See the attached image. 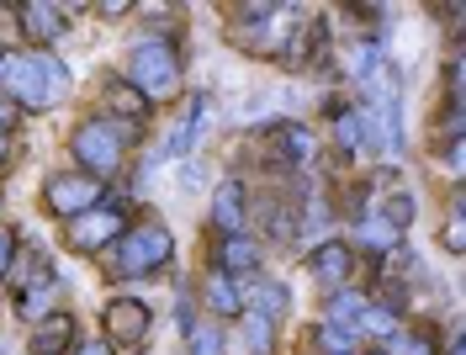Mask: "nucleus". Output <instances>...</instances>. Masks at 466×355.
Instances as JSON below:
<instances>
[{
    "mask_svg": "<svg viewBox=\"0 0 466 355\" xmlns=\"http://www.w3.org/2000/svg\"><path fill=\"white\" fill-rule=\"evenodd\" d=\"M355 340H360V334L345 329V324H323L319 334H313V345H319L323 355H350V350H355Z\"/></svg>",
    "mask_w": 466,
    "mask_h": 355,
    "instance_id": "412c9836",
    "label": "nucleus"
},
{
    "mask_svg": "<svg viewBox=\"0 0 466 355\" xmlns=\"http://www.w3.org/2000/svg\"><path fill=\"white\" fill-rule=\"evenodd\" d=\"M244 340H249V350H255V355H270V345H276V329L265 324V319H244Z\"/></svg>",
    "mask_w": 466,
    "mask_h": 355,
    "instance_id": "393cba45",
    "label": "nucleus"
},
{
    "mask_svg": "<svg viewBox=\"0 0 466 355\" xmlns=\"http://www.w3.org/2000/svg\"><path fill=\"white\" fill-rule=\"evenodd\" d=\"M127 86L138 90V96H170L180 86V48H175L170 37H148L138 43L133 54H127V75H122Z\"/></svg>",
    "mask_w": 466,
    "mask_h": 355,
    "instance_id": "7ed1b4c3",
    "label": "nucleus"
},
{
    "mask_svg": "<svg viewBox=\"0 0 466 355\" xmlns=\"http://www.w3.org/2000/svg\"><path fill=\"white\" fill-rule=\"evenodd\" d=\"M16 5H0V43H11V37H16Z\"/></svg>",
    "mask_w": 466,
    "mask_h": 355,
    "instance_id": "cd10ccee",
    "label": "nucleus"
},
{
    "mask_svg": "<svg viewBox=\"0 0 466 355\" xmlns=\"http://www.w3.org/2000/svg\"><path fill=\"white\" fill-rule=\"evenodd\" d=\"M64 16H69V11H64V5H37V0H27V5H16V27L27 32L32 43H58V37H64Z\"/></svg>",
    "mask_w": 466,
    "mask_h": 355,
    "instance_id": "f8f14e48",
    "label": "nucleus"
},
{
    "mask_svg": "<svg viewBox=\"0 0 466 355\" xmlns=\"http://www.w3.org/2000/svg\"><path fill=\"white\" fill-rule=\"evenodd\" d=\"M265 148H270V165H281V170L313 165V138H308L302 122H276V127L265 133Z\"/></svg>",
    "mask_w": 466,
    "mask_h": 355,
    "instance_id": "6e6552de",
    "label": "nucleus"
},
{
    "mask_svg": "<svg viewBox=\"0 0 466 355\" xmlns=\"http://www.w3.org/2000/svg\"><path fill=\"white\" fill-rule=\"evenodd\" d=\"M106 117L122 122V127H144V122L154 117V101L138 96L127 80H112V86H106Z\"/></svg>",
    "mask_w": 466,
    "mask_h": 355,
    "instance_id": "ddd939ff",
    "label": "nucleus"
},
{
    "mask_svg": "<svg viewBox=\"0 0 466 355\" xmlns=\"http://www.w3.org/2000/svg\"><path fill=\"white\" fill-rule=\"evenodd\" d=\"M445 249H451V255H461V249H466V228H461V212H451V223H445Z\"/></svg>",
    "mask_w": 466,
    "mask_h": 355,
    "instance_id": "bb28decb",
    "label": "nucleus"
},
{
    "mask_svg": "<svg viewBox=\"0 0 466 355\" xmlns=\"http://www.w3.org/2000/svg\"><path fill=\"white\" fill-rule=\"evenodd\" d=\"M75 355H116V350H112V340H86Z\"/></svg>",
    "mask_w": 466,
    "mask_h": 355,
    "instance_id": "7c9ffc66",
    "label": "nucleus"
},
{
    "mask_svg": "<svg viewBox=\"0 0 466 355\" xmlns=\"http://www.w3.org/2000/svg\"><path fill=\"white\" fill-rule=\"evenodd\" d=\"M0 96H5L11 106H27V112L54 106V101H48V90H43L37 54H16V48H5V54H0Z\"/></svg>",
    "mask_w": 466,
    "mask_h": 355,
    "instance_id": "423d86ee",
    "label": "nucleus"
},
{
    "mask_svg": "<svg viewBox=\"0 0 466 355\" xmlns=\"http://www.w3.org/2000/svg\"><path fill=\"white\" fill-rule=\"evenodd\" d=\"M170 260H175V238L159 218H144L116 238V276H154Z\"/></svg>",
    "mask_w": 466,
    "mask_h": 355,
    "instance_id": "f03ea898",
    "label": "nucleus"
},
{
    "mask_svg": "<svg viewBox=\"0 0 466 355\" xmlns=\"http://www.w3.org/2000/svg\"><path fill=\"white\" fill-rule=\"evenodd\" d=\"M202 180H207V165H197V159H191V165L180 170V186H186V191H197Z\"/></svg>",
    "mask_w": 466,
    "mask_h": 355,
    "instance_id": "c85d7f7f",
    "label": "nucleus"
},
{
    "mask_svg": "<svg viewBox=\"0 0 466 355\" xmlns=\"http://www.w3.org/2000/svg\"><path fill=\"white\" fill-rule=\"evenodd\" d=\"M101 324H106V340H116V345H144L148 329H154V313H148L144 297H112Z\"/></svg>",
    "mask_w": 466,
    "mask_h": 355,
    "instance_id": "0eeeda50",
    "label": "nucleus"
},
{
    "mask_svg": "<svg viewBox=\"0 0 466 355\" xmlns=\"http://www.w3.org/2000/svg\"><path fill=\"white\" fill-rule=\"evenodd\" d=\"M122 234H127V212H122L116 197H106L101 208H90V212H80V218H69V223H64V244H69V249H80V255H96V249L116 244Z\"/></svg>",
    "mask_w": 466,
    "mask_h": 355,
    "instance_id": "20e7f679",
    "label": "nucleus"
},
{
    "mask_svg": "<svg viewBox=\"0 0 466 355\" xmlns=\"http://www.w3.org/2000/svg\"><path fill=\"white\" fill-rule=\"evenodd\" d=\"M106 202V186L101 180L80 176V170H58V176L43 180V212H54V218H80V212L101 208Z\"/></svg>",
    "mask_w": 466,
    "mask_h": 355,
    "instance_id": "39448f33",
    "label": "nucleus"
},
{
    "mask_svg": "<svg viewBox=\"0 0 466 355\" xmlns=\"http://www.w3.org/2000/svg\"><path fill=\"white\" fill-rule=\"evenodd\" d=\"M5 165H11V148H5V138H0V170H5Z\"/></svg>",
    "mask_w": 466,
    "mask_h": 355,
    "instance_id": "2f4dec72",
    "label": "nucleus"
},
{
    "mask_svg": "<svg viewBox=\"0 0 466 355\" xmlns=\"http://www.w3.org/2000/svg\"><path fill=\"white\" fill-rule=\"evenodd\" d=\"M207 308L212 313H223V319H238L244 313V292L233 287V276H223V270H207Z\"/></svg>",
    "mask_w": 466,
    "mask_h": 355,
    "instance_id": "dca6fc26",
    "label": "nucleus"
},
{
    "mask_svg": "<svg viewBox=\"0 0 466 355\" xmlns=\"http://www.w3.org/2000/svg\"><path fill=\"white\" fill-rule=\"evenodd\" d=\"M186 340H191V355H223V350H228V345H223V329H218V324H197Z\"/></svg>",
    "mask_w": 466,
    "mask_h": 355,
    "instance_id": "5701e85b",
    "label": "nucleus"
},
{
    "mask_svg": "<svg viewBox=\"0 0 466 355\" xmlns=\"http://www.w3.org/2000/svg\"><path fill=\"white\" fill-rule=\"evenodd\" d=\"M297 208H302V202H270V208H265V238H270V244H287V238L297 234V223H291Z\"/></svg>",
    "mask_w": 466,
    "mask_h": 355,
    "instance_id": "a211bd4d",
    "label": "nucleus"
},
{
    "mask_svg": "<svg viewBox=\"0 0 466 355\" xmlns=\"http://www.w3.org/2000/svg\"><path fill=\"white\" fill-rule=\"evenodd\" d=\"M350 266H355V249H350L345 238H323L319 249L308 255V270H313V281H319L323 292H339L350 281Z\"/></svg>",
    "mask_w": 466,
    "mask_h": 355,
    "instance_id": "1a4fd4ad",
    "label": "nucleus"
},
{
    "mask_svg": "<svg viewBox=\"0 0 466 355\" xmlns=\"http://www.w3.org/2000/svg\"><path fill=\"white\" fill-rule=\"evenodd\" d=\"M244 218H249V186L238 176H228L212 191V228H223V238L244 234Z\"/></svg>",
    "mask_w": 466,
    "mask_h": 355,
    "instance_id": "9d476101",
    "label": "nucleus"
},
{
    "mask_svg": "<svg viewBox=\"0 0 466 355\" xmlns=\"http://www.w3.org/2000/svg\"><path fill=\"white\" fill-rule=\"evenodd\" d=\"M212 270H223V276H260V244L249 234H228L218 244V255H212Z\"/></svg>",
    "mask_w": 466,
    "mask_h": 355,
    "instance_id": "9b49d317",
    "label": "nucleus"
},
{
    "mask_svg": "<svg viewBox=\"0 0 466 355\" xmlns=\"http://www.w3.org/2000/svg\"><path fill=\"white\" fill-rule=\"evenodd\" d=\"M355 244H366L371 255H392V249L403 244V234H398L392 223H381L377 212H371V218H360V223H355Z\"/></svg>",
    "mask_w": 466,
    "mask_h": 355,
    "instance_id": "f3484780",
    "label": "nucleus"
},
{
    "mask_svg": "<svg viewBox=\"0 0 466 355\" xmlns=\"http://www.w3.org/2000/svg\"><path fill=\"white\" fill-rule=\"evenodd\" d=\"M350 355H360V350H350Z\"/></svg>",
    "mask_w": 466,
    "mask_h": 355,
    "instance_id": "473e14b6",
    "label": "nucleus"
},
{
    "mask_svg": "<svg viewBox=\"0 0 466 355\" xmlns=\"http://www.w3.org/2000/svg\"><path fill=\"white\" fill-rule=\"evenodd\" d=\"M413 212H419V208H413V197H408V191H392V197H387V208H381L377 218H381V223H392V228L403 234L408 223H413Z\"/></svg>",
    "mask_w": 466,
    "mask_h": 355,
    "instance_id": "4be33fe9",
    "label": "nucleus"
},
{
    "mask_svg": "<svg viewBox=\"0 0 466 355\" xmlns=\"http://www.w3.org/2000/svg\"><path fill=\"white\" fill-rule=\"evenodd\" d=\"M48 302H54V287H48V281H37V287H22V297H16V313H22V319H32V324H43V319H48Z\"/></svg>",
    "mask_w": 466,
    "mask_h": 355,
    "instance_id": "aec40b11",
    "label": "nucleus"
},
{
    "mask_svg": "<svg viewBox=\"0 0 466 355\" xmlns=\"http://www.w3.org/2000/svg\"><path fill=\"white\" fill-rule=\"evenodd\" d=\"M138 138V127H122V122L112 117H90L75 127V138H69V148H75V159H80V176L90 180H106L127 165V144Z\"/></svg>",
    "mask_w": 466,
    "mask_h": 355,
    "instance_id": "f257e3e1",
    "label": "nucleus"
},
{
    "mask_svg": "<svg viewBox=\"0 0 466 355\" xmlns=\"http://www.w3.org/2000/svg\"><path fill=\"white\" fill-rule=\"evenodd\" d=\"M366 308H371V302H366V297L360 292H329V324H339V319H345V329H355V319H360V313H366Z\"/></svg>",
    "mask_w": 466,
    "mask_h": 355,
    "instance_id": "6ab92c4d",
    "label": "nucleus"
},
{
    "mask_svg": "<svg viewBox=\"0 0 466 355\" xmlns=\"http://www.w3.org/2000/svg\"><path fill=\"white\" fill-rule=\"evenodd\" d=\"M75 340V319L69 313H48L43 324L32 329L27 340V355H64V345Z\"/></svg>",
    "mask_w": 466,
    "mask_h": 355,
    "instance_id": "4468645a",
    "label": "nucleus"
},
{
    "mask_svg": "<svg viewBox=\"0 0 466 355\" xmlns=\"http://www.w3.org/2000/svg\"><path fill=\"white\" fill-rule=\"evenodd\" d=\"M11 127H16V106H11V101H5V96H0V138H5V133H11Z\"/></svg>",
    "mask_w": 466,
    "mask_h": 355,
    "instance_id": "c756f323",
    "label": "nucleus"
},
{
    "mask_svg": "<svg viewBox=\"0 0 466 355\" xmlns=\"http://www.w3.org/2000/svg\"><path fill=\"white\" fill-rule=\"evenodd\" d=\"M392 329H403V324H398L392 313H381V308H366V313L355 319V334H377V340H387Z\"/></svg>",
    "mask_w": 466,
    "mask_h": 355,
    "instance_id": "b1692460",
    "label": "nucleus"
},
{
    "mask_svg": "<svg viewBox=\"0 0 466 355\" xmlns=\"http://www.w3.org/2000/svg\"><path fill=\"white\" fill-rule=\"evenodd\" d=\"M249 302H255V319H265V324H276V319L291 313V292L281 287V281H270V276L249 287Z\"/></svg>",
    "mask_w": 466,
    "mask_h": 355,
    "instance_id": "2eb2a0df",
    "label": "nucleus"
},
{
    "mask_svg": "<svg viewBox=\"0 0 466 355\" xmlns=\"http://www.w3.org/2000/svg\"><path fill=\"white\" fill-rule=\"evenodd\" d=\"M11 266H16V228L0 223V281L11 276Z\"/></svg>",
    "mask_w": 466,
    "mask_h": 355,
    "instance_id": "a878e982",
    "label": "nucleus"
}]
</instances>
